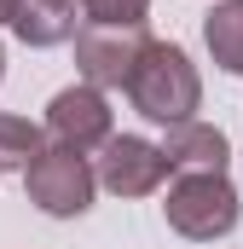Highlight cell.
<instances>
[{
    "mask_svg": "<svg viewBox=\"0 0 243 249\" xmlns=\"http://www.w3.org/2000/svg\"><path fill=\"white\" fill-rule=\"evenodd\" d=\"M127 99H133L139 116L174 127V122H191V110L203 105V81H197V70H191V58L180 47L151 41L139 70H133V81H127Z\"/></svg>",
    "mask_w": 243,
    "mask_h": 249,
    "instance_id": "6da1fadb",
    "label": "cell"
},
{
    "mask_svg": "<svg viewBox=\"0 0 243 249\" xmlns=\"http://www.w3.org/2000/svg\"><path fill=\"white\" fill-rule=\"evenodd\" d=\"M162 214H168V226L180 238L214 244V238H226L238 226V191H232L226 174H180L168 203H162Z\"/></svg>",
    "mask_w": 243,
    "mask_h": 249,
    "instance_id": "7a4b0ae2",
    "label": "cell"
},
{
    "mask_svg": "<svg viewBox=\"0 0 243 249\" xmlns=\"http://www.w3.org/2000/svg\"><path fill=\"white\" fill-rule=\"evenodd\" d=\"M93 186H99V174H93L87 157L69 151V145H47V151L23 168V191H29V203H35L41 214H58V220L87 214Z\"/></svg>",
    "mask_w": 243,
    "mask_h": 249,
    "instance_id": "3957f363",
    "label": "cell"
},
{
    "mask_svg": "<svg viewBox=\"0 0 243 249\" xmlns=\"http://www.w3.org/2000/svg\"><path fill=\"white\" fill-rule=\"evenodd\" d=\"M145 47H151L145 29H93L87 23L75 35V64H81L87 87H127L139 58H145Z\"/></svg>",
    "mask_w": 243,
    "mask_h": 249,
    "instance_id": "277c9868",
    "label": "cell"
},
{
    "mask_svg": "<svg viewBox=\"0 0 243 249\" xmlns=\"http://www.w3.org/2000/svg\"><path fill=\"white\" fill-rule=\"evenodd\" d=\"M168 174H174V168H168L162 145H151V139H139V133H110V145H104V157H99V186L116 191V197H145V191L162 186Z\"/></svg>",
    "mask_w": 243,
    "mask_h": 249,
    "instance_id": "5b68a950",
    "label": "cell"
},
{
    "mask_svg": "<svg viewBox=\"0 0 243 249\" xmlns=\"http://www.w3.org/2000/svg\"><path fill=\"white\" fill-rule=\"evenodd\" d=\"M47 133L58 139V145H69V151H104L110 145V105H104V93L99 87H64L58 99L47 105Z\"/></svg>",
    "mask_w": 243,
    "mask_h": 249,
    "instance_id": "8992f818",
    "label": "cell"
},
{
    "mask_svg": "<svg viewBox=\"0 0 243 249\" xmlns=\"http://www.w3.org/2000/svg\"><path fill=\"white\" fill-rule=\"evenodd\" d=\"M162 157L174 174H226V133L208 122H174L162 139Z\"/></svg>",
    "mask_w": 243,
    "mask_h": 249,
    "instance_id": "52a82bcc",
    "label": "cell"
},
{
    "mask_svg": "<svg viewBox=\"0 0 243 249\" xmlns=\"http://www.w3.org/2000/svg\"><path fill=\"white\" fill-rule=\"evenodd\" d=\"M12 29L23 47H58L75 35V0H17Z\"/></svg>",
    "mask_w": 243,
    "mask_h": 249,
    "instance_id": "ba28073f",
    "label": "cell"
},
{
    "mask_svg": "<svg viewBox=\"0 0 243 249\" xmlns=\"http://www.w3.org/2000/svg\"><path fill=\"white\" fill-rule=\"evenodd\" d=\"M203 41L220 70L243 75V0H220L208 18H203Z\"/></svg>",
    "mask_w": 243,
    "mask_h": 249,
    "instance_id": "9c48e42d",
    "label": "cell"
},
{
    "mask_svg": "<svg viewBox=\"0 0 243 249\" xmlns=\"http://www.w3.org/2000/svg\"><path fill=\"white\" fill-rule=\"evenodd\" d=\"M41 151H47V133H41L35 122H23V116H0V168H6V162H23V168H29Z\"/></svg>",
    "mask_w": 243,
    "mask_h": 249,
    "instance_id": "30bf717a",
    "label": "cell"
},
{
    "mask_svg": "<svg viewBox=\"0 0 243 249\" xmlns=\"http://www.w3.org/2000/svg\"><path fill=\"white\" fill-rule=\"evenodd\" d=\"M81 12H87L93 29H139L151 0H81Z\"/></svg>",
    "mask_w": 243,
    "mask_h": 249,
    "instance_id": "8fae6325",
    "label": "cell"
},
{
    "mask_svg": "<svg viewBox=\"0 0 243 249\" xmlns=\"http://www.w3.org/2000/svg\"><path fill=\"white\" fill-rule=\"evenodd\" d=\"M12 12H17V0H0V23H12Z\"/></svg>",
    "mask_w": 243,
    "mask_h": 249,
    "instance_id": "7c38bea8",
    "label": "cell"
},
{
    "mask_svg": "<svg viewBox=\"0 0 243 249\" xmlns=\"http://www.w3.org/2000/svg\"><path fill=\"white\" fill-rule=\"evenodd\" d=\"M0 64H6V53H0Z\"/></svg>",
    "mask_w": 243,
    "mask_h": 249,
    "instance_id": "4fadbf2b",
    "label": "cell"
}]
</instances>
